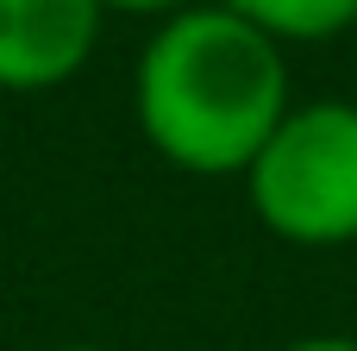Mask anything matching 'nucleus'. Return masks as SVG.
I'll return each mask as SVG.
<instances>
[{"instance_id":"nucleus-7","label":"nucleus","mask_w":357,"mask_h":351,"mask_svg":"<svg viewBox=\"0 0 357 351\" xmlns=\"http://www.w3.org/2000/svg\"><path fill=\"white\" fill-rule=\"evenodd\" d=\"M50 351H107V345H50Z\"/></svg>"},{"instance_id":"nucleus-6","label":"nucleus","mask_w":357,"mask_h":351,"mask_svg":"<svg viewBox=\"0 0 357 351\" xmlns=\"http://www.w3.org/2000/svg\"><path fill=\"white\" fill-rule=\"evenodd\" d=\"M282 351H357L351 333H307V339H289Z\"/></svg>"},{"instance_id":"nucleus-4","label":"nucleus","mask_w":357,"mask_h":351,"mask_svg":"<svg viewBox=\"0 0 357 351\" xmlns=\"http://www.w3.org/2000/svg\"><path fill=\"white\" fill-rule=\"evenodd\" d=\"M220 6H232L276 44H314V38H339L345 25H357V0H220Z\"/></svg>"},{"instance_id":"nucleus-5","label":"nucleus","mask_w":357,"mask_h":351,"mask_svg":"<svg viewBox=\"0 0 357 351\" xmlns=\"http://www.w3.org/2000/svg\"><path fill=\"white\" fill-rule=\"evenodd\" d=\"M188 6H201V0H100V13H138V19H176V13H188Z\"/></svg>"},{"instance_id":"nucleus-3","label":"nucleus","mask_w":357,"mask_h":351,"mask_svg":"<svg viewBox=\"0 0 357 351\" xmlns=\"http://www.w3.org/2000/svg\"><path fill=\"white\" fill-rule=\"evenodd\" d=\"M100 0H0V88H63L100 38Z\"/></svg>"},{"instance_id":"nucleus-2","label":"nucleus","mask_w":357,"mask_h":351,"mask_svg":"<svg viewBox=\"0 0 357 351\" xmlns=\"http://www.w3.org/2000/svg\"><path fill=\"white\" fill-rule=\"evenodd\" d=\"M251 214L270 239L333 251L357 239V100H295L245 170Z\"/></svg>"},{"instance_id":"nucleus-1","label":"nucleus","mask_w":357,"mask_h":351,"mask_svg":"<svg viewBox=\"0 0 357 351\" xmlns=\"http://www.w3.org/2000/svg\"><path fill=\"white\" fill-rule=\"evenodd\" d=\"M289 107L282 44L220 0L163 19L132 69L144 144L188 176H245Z\"/></svg>"}]
</instances>
